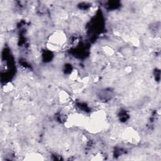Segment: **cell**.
I'll return each mask as SVG.
<instances>
[{"label": "cell", "instance_id": "obj_2", "mask_svg": "<svg viewBox=\"0 0 161 161\" xmlns=\"http://www.w3.org/2000/svg\"><path fill=\"white\" fill-rule=\"evenodd\" d=\"M66 41V36L65 34L60 31H58L55 32L50 36V39L48 40L49 45L51 46V48L52 49H57L60 48Z\"/></svg>", "mask_w": 161, "mask_h": 161}, {"label": "cell", "instance_id": "obj_4", "mask_svg": "<svg viewBox=\"0 0 161 161\" xmlns=\"http://www.w3.org/2000/svg\"><path fill=\"white\" fill-rule=\"evenodd\" d=\"M25 159L28 160H43V156H42L40 154L31 153L28 154L25 158Z\"/></svg>", "mask_w": 161, "mask_h": 161}, {"label": "cell", "instance_id": "obj_3", "mask_svg": "<svg viewBox=\"0 0 161 161\" xmlns=\"http://www.w3.org/2000/svg\"><path fill=\"white\" fill-rule=\"evenodd\" d=\"M124 138L130 143H136L139 138L138 135L135 130L132 129L126 130L125 131Z\"/></svg>", "mask_w": 161, "mask_h": 161}, {"label": "cell", "instance_id": "obj_1", "mask_svg": "<svg viewBox=\"0 0 161 161\" xmlns=\"http://www.w3.org/2000/svg\"><path fill=\"white\" fill-rule=\"evenodd\" d=\"M106 125V116L103 111H98L93 113L87 118L86 123L87 128L91 132L101 131Z\"/></svg>", "mask_w": 161, "mask_h": 161}]
</instances>
